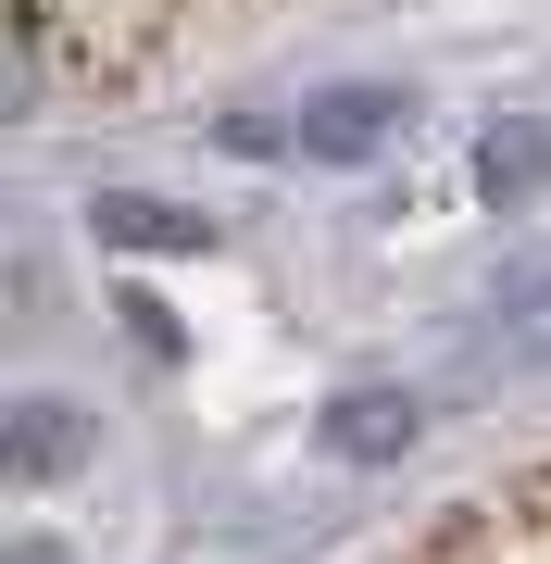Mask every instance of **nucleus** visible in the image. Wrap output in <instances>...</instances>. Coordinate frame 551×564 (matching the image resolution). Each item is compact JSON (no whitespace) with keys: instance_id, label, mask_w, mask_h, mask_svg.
Instances as JSON below:
<instances>
[{"instance_id":"5","label":"nucleus","mask_w":551,"mask_h":564,"mask_svg":"<svg viewBox=\"0 0 551 564\" xmlns=\"http://www.w3.org/2000/svg\"><path fill=\"white\" fill-rule=\"evenodd\" d=\"M76 402H25V426H13V477H63V464H76Z\"/></svg>"},{"instance_id":"3","label":"nucleus","mask_w":551,"mask_h":564,"mask_svg":"<svg viewBox=\"0 0 551 564\" xmlns=\"http://www.w3.org/2000/svg\"><path fill=\"white\" fill-rule=\"evenodd\" d=\"M476 176H489V202H502V214H527L539 188H551V139H539L527 113H514V126H489V151H476Z\"/></svg>"},{"instance_id":"1","label":"nucleus","mask_w":551,"mask_h":564,"mask_svg":"<svg viewBox=\"0 0 551 564\" xmlns=\"http://www.w3.org/2000/svg\"><path fill=\"white\" fill-rule=\"evenodd\" d=\"M388 113H401L388 88H327V101H301V126H288V139H301L313 163H364V151L388 139Z\"/></svg>"},{"instance_id":"4","label":"nucleus","mask_w":551,"mask_h":564,"mask_svg":"<svg viewBox=\"0 0 551 564\" xmlns=\"http://www.w3.org/2000/svg\"><path fill=\"white\" fill-rule=\"evenodd\" d=\"M101 239H113V251H201V214H176V202H139V188H113V202H101Z\"/></svg>"},{"instance_id":"6","label":"nucleus","mask_w":551,"mask_h":564,"mask_svg":"<svg viewBox=\"0 0 551 564\" xmlns=\"http://www.w3.org/2000/svg\"><path fill=\"white\" fill-rule=\"evenodd\" d=\"M13 564H51V552H13Z\"/></svg>"},{"instance_id":"2","label":"nucleus","mask_w":551,"mask_h":564,"mask_svg":"<svg viewBox=\"0 0 551 564\" xmlns=\"http://www.w3.org/2000/svg\"><path fill=\"white\" fill-rule=\"evenodd\" d=\"M414 426H427V414H414L401 389H351V402L327 414V452L339 464H388V452H414Z\"/></svg>"}]
</instances>
